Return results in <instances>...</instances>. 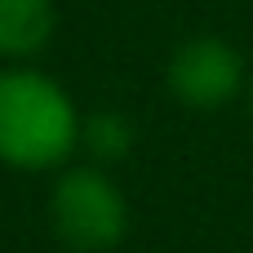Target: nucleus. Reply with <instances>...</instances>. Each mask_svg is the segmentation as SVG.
<instances>
[{
    "label": "nucleus",
    "mask_w": 253,
    "mask_h": 253,
    "mask_svg": "<svg viewBox=\"0 0 253 253\" xmlns=\"http://www.w3.org/2000/svg\"><path fill=\"white\" fill-rule=\"evenodd\" d=\"M129 147H133V120H129L125 111L102 107V111L84 116V125H80V151H89L93 165L107 169V165L125 160Z\"/></svg>",
    "instance_id": "5"
},
{
    "label": "nucleus",
    "mask_w": 253,
    "mask_h": 253,
    "mask_svg": "<svg viewBox=\"0 0 253 253\" xmlns=\"http://www.w3.org/2000/svg\"><path fill=\"white\" fill-rule=\"evenodd\" d=\"M249 111H253V76H249Z\"/></svg>",
    "instance_id": "6"
},
{
    "label": "nucleus",
    "mask_w": 253,
    "mask_h": 253,
    "mask_svg": "<svg viewBox=\"0 0 253 253\" xmlns=\"http://www.w3.org/2000/svg\"><path fill=\"white\" fill-rule=\"evenodd\" d=\"M49 227L71 253H111L129 236V200L102 165H67L49 187Z\"/></svg>",
    "instance_id": "2"
},
{
    "label": "nucleus",
    "mask_w": 253,
    "mask_h": 253,
    "mask_svg": "<svg viewBox=\"0 0 253 253\" xmlns=\"http://www.w3.org/2000/svg\"><path fill=\"white\" fill-rule=\"evenodd\" d=\"M76 98L31 62L0 67V165L18 173H58L80 151Z\"/></svg>",
    "instance_id": "1"
},
{
    "label": "nucleus",
    "mask_w": 253,
    "mask_h": 253,
    "mask_svg": "<svg viewBox=\"0 0 253 253\" xmlns=\"http://www.w3.org/2000/svg\"><path fill=\"white\" fill-rule=\"evenodd\" d=\"M165 84L191 111H222L245 93L249 67H245V53L227 36L205 31V36H191L173 49V58L165 67Z\"/></svg>",
    "instance_id": "3"
},
{
    "label": "nucleus",
    "mask_w": 253,
    "mask_h": 253,
    "mask_svg": "<svg viewBox=\"0 0 253 253\" xmlns=\"http://www.w3.org/2000/svg\"><path fill=\"white\" fill-rule=\"evenodd\" d=\"M58 27L53 0H0V58L4 62H31Z\"/></svg>",
    "instance_id": "4"
}]
</instances>
